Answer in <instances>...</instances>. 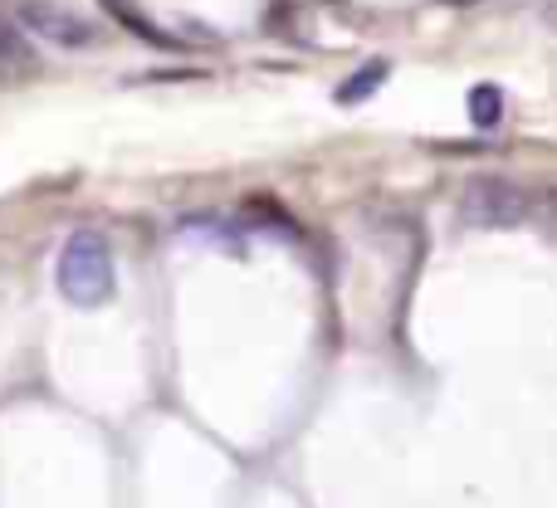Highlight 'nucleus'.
<instances>
[{
  "mask_svg": "<svg viewBox=\"0 0 557 508\" xmlns=\"http://www.w3.org/2000/svg\"><path fill=\"white\" fill-rule=\"evenodd\" d=\"M59 294L69 298V303L78 308H103L108 298H113V250H108V240L98 231H74L64 240V250H59Z\"/></svg>",
  "mask_w": 557,
  "mask_h": 508,
  "instance_id": "f257e3e1",
  "label": "nucleus"
},
{
  "mask_svg": "<svg viewBox=\"0 0 557 508\" xmlns=\"http://www.w3.org/2000/svg\"><path fill=\"white\" fill-rule=\"evenodd\" d=\"M382 78H386V64L376 59V64H367L362 74H352L347 84H337V103H357V98H367L376 84H382Z\"/></svg>",
  "mask_w": 557,
  "mask_h": 508,
  "instance_id": "0eeeda50",
  "label": "nucleus"
},
{
  "mask_svg": "<svg viewBox=\"0 0 557 508\" xmlns=\"http://www.w3.org/2000/svg\"><path fill=\"white\" fill-rule=\"evenodd\" d=\"M15 20H20V29H25V35L45 39V45H59V49L98 45V25H94V20L74 15V10L59 5V0H20Z\"/></svg>",
  "mask_w": 557,
  "mask_h": 508,
  "instance_id": "7ed1b4c3",
  "label": "nucleus"
},
{
  "mask_svg": "<svg viewBox=\"0 0 557 508\" xmlns=\"http://www.w3.org/2000/svg\"><path fill=\"white\" fill-rule=\"evenodd\" d=\"M103 5H108V15H113V20H123V25H133L137 35L147 39V45H166V49H176V39H172V35H162V29H157L152 20H143L133 5H127V0H103Z\"/></svg>",
  "mask_w": 557,
  "mask_h": 508,
  "instance_id": "39448f33",
  "label": "nucleus"
},
{
  "mask_svg": "<svg viewBox=\"0 0 557 508\" xmlns=\"http://www.w3.org/2000/svg\"><path fill=\"white\" fill-rule=\"evenodd\" d=\"M455 211H460V225H470V231H513L533 215V196L523 186L504 182V176H474L460 191Z\"/></svg>",
  "mask_w": 557,
  "mask_h": 508,
  "instance_id": "f03ea898",
  "label": "nucleus"
},
{
  "mask_svg": "<svg viewBox=\"0 0 557 508\" xmlns=\"http://www.w3.org/2000/svg\"><path fill=\"white\" fill-rule=\"evenodd\" d=\"M470 117L480 127L499 123V117H504V94H499V88H494V84H474L470 88Z\"/></svg>",
  "mask_w": 557,
  "mask_h": 508,
  "instance_id": "423d86ee",
  "label": "nucleus"
},
{
  "mask_svg": "<svg viewBox=\"0 0 557 508\" xmlns=\"http://www.w3.org/2000/svg\"><path fill=\"white\" fill-rule=\"evenodd\" d=\"M529 221H539L543 235L557 245V186H548V191L533 196V215H529Z\"/></svg>",
  "mask_w": 557,
  "mask_h": 508,
  "instance_id": "6e6552de",
  "label": "nucleus"
},
{
  "mask_svg": "<svg viewBox=\"0 0 557 508\" xmlns=\"http://www.w3.org/2000/svg\"><path fill=\"white\" fill-rule=\"evenodd\" d=\"M39 78V54L29 49V35L20 29L15 15L0 10V88H15Z\"/></svg>",
  "mask_w": 557,
  "mask_h": 508,
  "instance_id": "20e7f679",
  "label": "nucleus"
},
{
  "mask_svg": "<svg viewBox=\"0 0 557 508\" xmlns=\"http://www.w3.org/2000/svg\"><path fill=\"white\" fill-rule=\"evenodd\" d=\"M543 25H548L553 35H557V0H548V5H543Z\"/></svg>",
  "mask_w": 557,
  "mask_h": 508,
  "instance_id": "1a4fd4ad",
  "label": "nucleus"
}]
</instances>
